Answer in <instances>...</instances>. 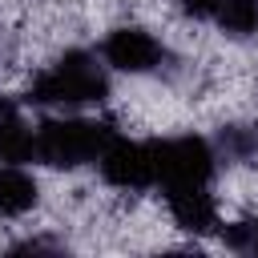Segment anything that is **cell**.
I'll list each match as a JSON object with an SVG mask.
<instances>
[{
    "label": "cell",
    "instance_id": "3",
    "mask_svg": "<svg viewBox=\"0 0 258 258\" xmlns=\"http://www.w3.org/2000/svg\"><path fill=\"white\" fill-rule=\"evenodd\" d=\"M153 169H157V185L173 189V185H210L218 173V149L206 137L194 133H177V137H153Z\"/></svg>",
    "mask_w": 258,
    "mask_h": 258
},
{
    "label": "cell",
    "instance_id": "4",
    "mask_svg": "<svg viewBox=\"0 0 258 258\" xmlns=\"http://www.w3.org/2000/svg\"><path fill=\"white\" fill-rule=\"evenodd\" d=\"M101 177L113 185V189H125V194H141V189H153L157 185V169H153V149L149 141H129V137H113L109 149L101 153L97 161Z\"/></svg>",
    "mask_w": 258,
    "mask_h": 258
},
{
    "label": "cell",
    "instance_id": "7",
    "mask_svg": "<svg viewBox=\"0 0 258 258\" xmlns=\"http://www.w3.org/2000/svg\"><path fill=\"white\" fill-rule=\"evenodd\" d=\"M0 161H36V129L24 121L20 105L0 93Z\"/></svg>",
    "mask_w": 258,
    "mask_h": 258
},
{
    "label": "cell",
    "instance_id": "9",
    "mask_svg": "<svg viewBox=\"0 0 258 258\" xmlns=\"http://www.w3.org/2000/svg\"><path fill=\"white\" fill-rule=\"evenodd\" d=\"M210 20L226 32V36H254L258 32V0H214Z\"/></svg>",
    "mask_w": 258,
    "mask_h": 258
},
{
    "label": "cell",
    "instance_id": "1",
    "mask_svg": "<svg viewBox=\"0 0 258 258\" xmlns=\"http://www.w3.org/2000/svg\"><path fill=\"white\" fill-rule=\"evenodd\" d=\"M109 97V77L97 64V56L69 48L52 64H44L28 81V101L32 105H56V109H77V105H101Z\"/></svg>",
    "mask_w": 258,
    "mask_h": 258
},
{
    "label": "cell",
    "instance_id": "8",
    "mask_svg": "<svg viewBox=\"0 0 258 258\" xmlns=\"http://www.w3.org/2000/svg\"><path fill=\"white\" fill-rule=\"evenodd\" d=\"M40 202V181L16 165V161H4L0 165V218H24L28 210H36Z\"/></svg>",
    "mask_w": 258,
    "mask_h": 258
},
{
    "label": "cell",
    "instance_id": "11",
    "mask_svg": "<svg viewBox=\"0 0 258 258\" xmlns=\"http://www.w3.org/2000/svg\"><path fill=\"white\" fill-rule=\"evenodd\" d=\"M222 238H226V246H234V250H242V254H258V214L226 226Z\"/></svg>",
    "mask_w": 258,
    "mask_h": 258
},
{
    "label": "cell",
    "instance_id": "5",
    "mask_svg": "<svg viewBox=\"0 0 258 258\" xmlns=\"http://www.w3.org/2000/svg\"><path fill=\"white\" fill-rule=\"evenodd\" d=\"M101 56H105V64L117 69V73L141 77V73L161 69V60H165V44H161L149 28H141V24H121V28H113V32L105 36Z\"/></svg>",
    "mask_w": 258,
    "mask_h": 258
},
{
    "label": "cell",
    "instance_id": "6",
    "mask_svg": "<svg viewBox=\"0 0 258 258\" xmlns=\"http://www.w3.org/2000/svg\"><path fill=\"white\" fill-rule=\"evenodd\" d=\"M165 210H169L173 226H181L189 234L218 230V198L210 194V185H173V189H165Z\"/></svg>",
    "mask_w": 258,
    "mask_h": 258
},
{
    "label": "cell",
    "instance_id": "12",
    "mask_svg": "<svg viewBox=\"0 0 258 258\" xmlns=\"http://www.w3.org/2000/svg\"><path fill=\"white\" fill-rule=\"evenodd\" d=\"M169 4L189 20H210V12H214V0H169Z\"/></svg>",
    "mask_w": 258,
    "mask_h": 258
},
{
    "label": "cell",
    "instance_id": "10",
    "mask_svg": "<svg viewBox=\"0 0 258 258\" xmlns=\"http://www.w3.org/2000/svg\"><path fill=\"white\" fill-rule=\"evenodd\" d=\"M218 161H254L258 157V125H222L218 129Z\"/></svg>",
    "mask_w": 258,
    "mask_h": 258
},
{
    "label": "cell",
    "instance_id": "2",
    "mask_svg": "<svg viewBox=\"0 0 258 258\" xmlns=\"http://www.w3.org/2000/svg\"><path fill=\"white\" fill-rule=\"evenodd\" d=\"M113 137H117V129H113L109 121L48 117V121L36 125V161H44V165H52V169L97 165Z\"/></svg>",
    "mask_w": 258,
    "mask_h": 258
}]
</instances>
